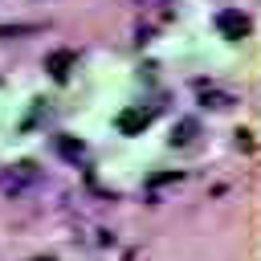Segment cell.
I'll use <instances>...</instances> for the list:
<instances>
[{
  "mask_svg": "<svg viewBox=\"0 0 261 261\" xmlns=\"http://www.w3.org/2000/svg\"><path fill=\"white\" fill-rule=\"evenodd\" d=\"M216 29H220V37H228V41H241V37H249V16L241 12V8H224V12H216Z\"/></svg>",
  "mask_w": 261,
  "mask_h": 261,
  "instance_id": "1",
  "label": "cell"
},
{
  "mask_svg": "<svg viewBox=\"0 0 261 261\" xmlns=\"http://www.w3.org/2000/svg\"><path fill=\"white\" fill-rule=\"evenodd\" d=\"M151 122V110L147 106H126L118 118H114V126H118V135H143V126Z\"/></svg>",
  "mask_w": 261,
  "mask_h": 261,
  "instance_id": "2",
  "label": "cell"
},
{
  "mask_svg": "<svg viewBox=\"0 0 261 261\" xmlns=\"http://www.w3.org/2000/svg\"><path fill=\"white\" fill-rule=\"evenodd\" d=\"M29 184H37V163H29V159H24V163H16V167L4 175V192H12V196H16V192H24Z\"/></svg>",
  "mask_w": 261,
  "mask_h": 261,
  "instance_id": "3",
  "label": "cell"
},
{
  "mask_svg": "<svg viewBox=\"0 0 261 261\" xmlns=\"http://www.w3.org/2000/svg\"><path fill=\"white\" fill-rule=\"evenodd\" d=\"M73 61H77V57H73L69 49H57V53H49V57H45V69H49V77H53V82H65V77H69V69H73Z\"/></svg>",
  "mask_w": 261,
  "mask_h": 261,
  "instance_id": "4",
  "label": "cell"
},
{
  "mask_svg": "<svg viewBox=\"0 0 261 261\" xmlns=\"http://www.w3.org/2000/svg\"><path fill=\"white\" fill-rule=\"evenodd\" d=\"M196 135H200V122H196V118H184V122H175V130H171V147H188V143H196Z\"/></svg>",
  "mask_w": 261,
  "mask_h": 261,
  "instance_id": "5",
  "label": "cell"
},
{
  "mask_svg": "<svg viewBox=\"0 0 261 261\" xmlns=\"http://www.w3.org/2000/svg\"><path fill=\"white\" fill-rule=\"evenodd\" d=\"M53 147H57V155H61V159H69V163H77V159L86 155V147H82L77 139H69V135H57V139H53Z\"/></svg>",
  "mask_w": 261,
  "mask_h": 261,
  "instance_id": "6",
  "label": "cell"
},
{
  "mask_svg": "<svg viewBox=\"0 0 261 261\" xmlns=\"http://www.w3.org/2000/svg\"><path fill=\"white\" fill-rule=\"evenodd\" d=\"M200 90H204V106H216V110H224V106H232V98H228V94H220V90H208L204 82H200Z\"/></svg>",
  "mask_w": 261,
  "mask_h": 261,
  "instance_id": "7",
  "label": "cell"
},
{
  "mask_svg": "<svg viewBox=\"0 0 261 261\" xmlns=\"http://www.w3.org/2000/svg\"><path fill=\"white\" fill-rule=\"evenodd\" d=\"M45 24H0V41H8V37H24V33H41Z\"/></svg>",
  "mask_w": 261,
  "mask_h": 261,
  "instance_id": "8",
  "label": "cell"
},
{
  "mask_svg": "<svg viewBox=\"0 0 261 261\" xmlns=\"http://www.w3.org/2000/svg\"><path fill=\"white\" fill-rule=\"evenodd\" d=\"M249 135H253V130H237V143H241L245 151H253V139H249Z\"/></svg>",
  "mask_w": 261,
  "mask_h": 261,
  "instance_id": "9",
  "label": "cell"
},
{
  "mask_svg": "<svg viewBox=\"0 0 261 261\" xmlns=\"http://www.w3.org/2000/svg\"><path fill=\"white\" fill-rule=\"evenodd\" d=\"M33 261H53V257H33Z\"/></svg>",
  "mask_w": 261,
  "mask_h": 261,
  "instance_id": "10",
  "label": "cell"
}]
</instances>
